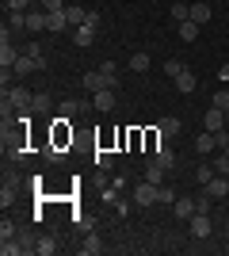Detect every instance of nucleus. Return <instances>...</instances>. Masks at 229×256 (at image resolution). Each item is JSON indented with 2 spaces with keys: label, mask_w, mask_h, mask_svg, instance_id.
<instances>
[{
  "label": "nucleus",
  "mask_w": 229,
  "mask_h": 256,
  "mask_svg": "<svg viewBox=\"0 0 229 256\" xmlns=\"http://www.w3.org/2000/svg\"><path fill=\"white\" fill-rule=\"evenodd\" d=\"M15 62H19V50L8 46V42H0V69H11Z\"/></svg>",
  "instance_id": "nucleus-13"
},
{
  "label": "nucleus",
  "mask_w": 229,
  "mask_h": 256,
  "mask_svg": "<svg viewBox=\"0 0 229 256\" xmlns=\"http://www.w3.org/2000/svg\"><path fill=\"white\" fill-rule=\"evenodd\" d=\"M214 176H218V168H214V164H199V168H195V180H199V184H210Z\"/></svg>",
  "instance_id": "nucleus-22"
},
{
  "label": "nucleus",
  "mask_w": 229,
  "mask_h": 256,
  "mask_svg": "<svg viewBox=\"0 0 229 256\" xmlns=\"http://www.w3.org/2000/svg\"><path fill=\"white\" fill-rule=\"evenodd\" d=\"M80 84H84L88 92H92V96H96V92H103V88H107V84H103V76H99V73H84V80H80Z\"/></svg>",
  "instance_id": "nucleus-18"
},
{
  "label": "nucleus",
  "mask_w": 229,
  "mask_h": 256,
  "mask_svg": "<svg viewBox=\"0 0 229 256\" xmlns=\"http://www.w3.org/2000/svg\"><path fill=\"white\" fill-rule=\"evenodd\" d=\"M203 126H207L210 134H218V130H226V111H218V107H210L207 115H203Z\"/></svg>",
  "instance_id": "nucleus-5"
},
{
  "label": "nucleus",
  "mask_w": 229,
  "mask_h": 256,
  "mask_svg": "<svg viewBox=\"0 0 229 256\" xmlns=\"http://www.w3.org/2000/svg\"><path fill=\"white\" fill-rule=\"evenodd\" d=\"M226 126H229V111H226Z\"/></svg>",
  "instance_id": "nucleus-41"
},
{
  "label": "nucleus",
  "mask_w": 229,
  "mask_h": 256,
  "mask_svg": "<svg viewBox=\"0 0 229 256\" xmlns=\"http://www.w3.org/2000/svg\"><path fill=\"white\" fill-rule=\"evenodd\" d=\"M8 4V12H23V8H31V0H4Z\"/></svg>",
  "instance_id": "nucleus-38"
},
{
  "label": "nucleus",
  "mask_w": 229,
  "mask_h": 256,
  "mask_svg": "<svg viewBox=\"0 0 229 256\" xmlns=\"http://www.w3.org/2000/svg\"><path fill=\"white\" fill-rule=\"evenodd\" d=\"M99 76H103V84H107L111 92L119 88V65L115 62H99Z\"/></svg>",
  "instance_id": "nucleus-8"
},
{
  "label": "nucleus",
  "mask_w": 229,
  "mask_h": 256,
  "mask_svg": "<svg viewBox=\"0 0 229 256\" xmlns=\"http://www.w3.org/2000/svg\"><path fill=\"white\" fill-rule=\"evenodd\" d=\"M145 180L161 188V180H164V168H161V164H157V160H149V168H145Z\"/></svg>",
  "instance_id": "nucleus-23"
},
{
  "label": "nucleus",
  "mask_w": 229,
  "mask_h": 256,
  "mask_svg": "<svg viewBox=\"0 0 229 256\" xmlns=\"http://www.w3.org/2000/svg\"><path fill=\"white\" fill-rule=\"evenodd\" d=\"M4 96H8V104L15 107V111H34V96L31 92H27V88H8V92H4Z\"/></svg>",
  "instance_id": "nucleus-2"
},
{
  "label": "nucleus",
  "mask_w": 229,
  "mask_h": 256,
  "mask_svg": "<svg viewBox=\"0 0 229 256\" xmlns=\"http://www.w3.org/2000/svg\"><path fill=\"white\" fill-rule=\"evenodd\" d=\"M172 20H176V23L191 20V4H172Z\"/></svg>",
  "instance_id": "nucleus-27"
},
{
  "label": "nucleus",
  "mask_w": 229,
  "mask_h": 256,
  "mask_svg": "<svg viewBox=\"0 0 229 256\" xmlns=\"http://www.w3.org/2000/svg\"><path fill=\"white\" fill-rule=\"evenodd\" d=\"M11 237H15V226L4 222V226H0V241H11Z\"/></svg>",
  "instance_id": "nucleus-40"
},
{
  "label": "nucleus",
  "mask_w": 229,
  "mask_h": 256,
  "mask_svg": "<svg viewBox=\"0 0 229 256\" xmlns=\"http://www.w3.org/2000/svg\"><path fill=\"white\" fill-rule=\"evenodd\" d=\"M0 252H4V256H15V252H23V245H15V237H11V241L0 245Z\"/></svg>",
  "instance_id": "nucleus-32"
},
{
  "label": "nucleus",
  "mask_w": 229,
  "mask_h": 256,
  "mask_svg": "<svg viewBox=\"0 0 229 256\" xmlns=\"http://www.w3.org/2000/svg\"><path fill=\"white\" fill-rule=\"evenodd\" d=\"M153 160H157V164H161L164 172H168V168H176V153L168 150V142H161V146L153 150Z\"/></svg>",
  "instance_id": "nucleus-7"
},
{
  "label": "nucleus",
  "mask_w": 229,
  "mask_h": 256,
  "mask_svg": "<svg viewBox=\"0 0 229 256\" xmlns=\"http://www.w3.org/2000/svg\"><path fill=\"white\" fill-rule=\"evenodd\" d=\"M15 192H19V176H8V180H4V192H0V206L15 203Z\"/></svg>",
  "instance_id": "nucleus-12"
},
{
  "label": "nucleus",
  "mask_w": 229,
  "mask_h": 256,
  "mask_svg": "<svg viewBox=\"0 0 229 256\" xmlns=\"http://www.w3.org/2000/svg\"><path fill=\"white\" fill-rule=\"evenodd\" d=\"M111 160H115L111 153H103V150L96 153V164H99V172H107V168H111Z\"/></svg>",
  "instance_id": "nucleus-33"
},
{
  "label": "nucleus",
  "mask_w": 229,
  "mask_h": 256,
  "mask_svg": "<svg viewBox=\"0 0 229 256\" xmlns=\"http://www.w3.org/2000/svg\"><path fill=\"white\" fill-rule=\"evenodd\" d=\"M38 4H42V12H65L69 8L65 0H38Z\"/></svg>",
  "instance_id": "nucleus-29"
},
{
  "label": "nucleus",
  "mask_w": 229,
  "mask_h": 256,
  "mask_svg": "<svg viewBox=\"0 0 229 256\" xmlns=\"http://www.w3.org/2000/svg\"><path fill=\"white\" fill-rule=\"evenodd\" d=\"M195 150H199V153H207V157H210V153L218 150V134H210V130H203V134L195 138Z\"/></svg>",
  "instance_id": "nucleus-11"
},
{
  "label": "nucleus",
  "mask_w": 229,
  "mask_h": 256,
  "mask_svg": "<svg viewBox=\"0 0 229 256\" xmlns=\"http://www.w3.org/2000/svg\"><path fill=\"white\" fill-rule=\"evenodd\" d=\"M84 252H88V256L103 252V245H99V237H88V241H84Z\"/></svg>",
  "instance_id": "nucleus-31"
},
{
  "label": "nucleus",
  "mask_w": 229,
  "mask_h": 256,
  "mask_svg": "<svg viewBox=\"0 0 229 256\" xmlns=\"http://www.w3.org/2000/svg\"><path fill=\"white\" fill-rule=\"evenodd\" d=\"M157 134H161V142H168V138H176V134H180V118H161V122H157Z\"/></svg>",
  "instance_id": "nucleus-10"
},
{
  "label": "nucleus",
  "mask_w": 229,
  "mask_h": 256,
  "mask_svg": "<svg viewBox=\"0 0 229 256\" xmlns=\"http://www.w3.org/2000/svg\"><path fill=\"white\" fill-rule=\"evenodd\" d=\"M203 192H207L210 199H226V195H229V184H226V176L218 172V176H214L210 184H203Z\"/></svg>",
  "instance_id": "nucleus-6"
},
{
  "label": "nucleus",
  "mask_w": 229,
  "mask_h": 256,
  "mask_svg": "<svg viewBox=\"0 0 229 256\" xmlns=\"http://www.w3.org/2000/svg\"><path fill=\"white\" fill-rule=\"evenodd\" d=\"M92 104H96V111H111V107H115V92H111V88H103V92H96V96H92Z\"/></svg>",
  "instance_id": "nucleus-16"
},
{
  "label": "nucleus",
  "mask_w": 229,
  "mask_h": 256,
  "mask_svg": "<svg viewBox=\"0 0 229 256\" xmlns=\"http://www.w3.org/2000/svg\"><path fill=\"white\" fill-rule=\"evenodd\" d=\"M134 203L138 206H153V203H161V188L157 184H134Z\"/></svg>",
  "instance_id": "nucleus-1"
},
{
  "label": "nucleus",
  "mask_w": 229,
  "mask_h": 256,
  "mask_svg": "<svg viewBox=\"0 0 229 256\" xmlns=\"http://www.w3.org/2000/svg\"><path fill=\"white\" fill-rule=\"evenodd\" d=\"M172 210H176V218L191 222V214H195V199H191V195H180V199L172 203Z\"/></svg>",
  "instance_id": "nucleus-9"
},
{
  "label": "nucleus",
  "mask_w": 229,
  "mask_h": 256,
  "mask_svg": "<svg viewBox=\"0 0 229 256\" xmlns=\"http://www.w3.org/2000/svg\"><path fill=\"white\" fill-rule=\"evenodd\" d=\"M149 54H134V58H130V69H134V73H145V69H149Z\"/></svg>",
  "instance_id": "nucleus-24"
},
{
  "label": "nucleus",
  "mask_w": 229,
  "mask_h": 256,
  "mask_svg": "<svg viewBox=\"0 0 229 256\" xmlns=\"http://www.w3.org/2000/svg\"><path fill=\"white\" fill-rule=\"evenodd\" d=\"M210 203H214V199H210V195L203 192V195L195 199V214H210Z\"/></svg>",
  "instance_id": "nucleus-28"
},
{
  "label": "nucleus",
  "mask_w": 229,
  "mask_h": 256,
  "mask_svg": "<svg viewBox=\"0 0 229 256\" xmlns=\"http://www.w3.org/2000/svg\"><path fill=\"white\" fill-rule=\"evenodd\" d=\"M176 31H180L184 42H195V38H199V23L195 20H184V23H176Z\"/></svg>",
  "instance_id": "nucleus-15"
},
{
  "label": "nucleus",
  "mask_w": 229,
  "mask_h": 256,
  "mask_svg": "<svg viewBox=\"0 0 229 256\" xmlns=\"http://www.w3.org/2000/svg\"><path fill=\"white\" fill-rule=\"evenodd\" d=\"M210 234H214L210 214H191V237H210Z\"/></svg>",
  "instance_id": "nucleus-3"
},
{
  "label": "nucleus",
  "mask_w": 229,
  "mask_h": 256,
  "mask_svg": "<svg viewBox=\"0 0 229 256\" xmlns=\"http://www.w3.org/2000/svg\"><path fill=\"white\" fill-rule=\"evenodd\" d=\"M34 252L54 256V252H57V241H54V237H38V241H34Z\"/></svg>",
  "instance_id": "nucleus-21"
},
{
  "label": "nucleus",
  "mask_w": 229,
  "mask_h": 256,
  "mask_svg": "<svg viewBox=\"0 0 229 256\" xmlns=\"http://www.w3.org/2000/svg\"><path fill=\"white\" fill-rule=\"evenodd\" d=\"M34 69H42V62L31 58V54H19V62L11 65V73H15V76H27V73H34Z\"/></svg>",
  "instance_id": "nucleus-4"
},
{
  "label": "nucleus",
  "mask_w": 229,
  "mask_h": 256,
  "mask_svg": "<svg viewBox=\"0 0 229 256\" xmlns=\"http://www.w3.org/2000/svg\"><path fill=\"white\" fill-rule=\"evenodd\" d=\"M65 20H69V27H80V23L88 20V12L76 8V4H69V8H65Z\"/></svg>",
  "instance_id": "nucleus-20"
},
{
  "label": "nucleus",
  "mask_w": 229,
  "mask_h": 256,
  "mask_svg": "<svg viewBox=\"0 0 229 256\" xmlns=\"http://www.w3.org/2000/svg\"><path fill=\"white\" fill-rule=\"evenodd\" d=\"M214 168H218L222 176H229V157H226V153H218V160H214Z\"/></svg>",
  "instance_id": "nucleus-36"
},
{
  "label": "nucleus",
  "mask_w": 229,
  "mask_h": 256,
  "mask_svg": "<svg viewBox=\"0 0 229 256\" xmlns=\"http://www.w3.org/2000/svg\"><path fill=\"white\" fill-rule=\"evenodd\" d=\"M84 111H88V104H84V100H65V104H61V115H84Z\"/></svg>",
  "instance_id": "nucleus-19"
},
{
  "label": "nucleus",
  "mask_w": 229,
  "mask_h": 256,
  "mask_svg": "<svg viewBox=\"0 0 229 256\" xmlns=\"http://www.w3.org/2000/svg\"><path fill=\"white\" fill-rule=\"evenodd\" d=\"M69 20H65V12H50V31H65Z\"/></svg>",
  "instance_id": "nucleus-25"
},
{
  "label": "nucleus",
  "mask_w": 229,
  "mask_h": 256,
  "mask_svg": "<svg viewBox=\"0 0 229 256\" xmlns=\"http://www.w3.org/2000/svg\"><path fill=\"white\" fill-rule=\"evenodd\" d=\"M34 111H50V96H46V92L34 96Z\"/></svg>",
  "instance_id": "nucleus-34"
},
{
  "label": "nucleus",
  "mask_w": 229,
  "mask_h": 256,
  "mask_svg": "<svg viewBox=\"0 0 229 256\" xmlns=\"http://www.w3.org/2000/svg\"><path fill=\"white\" fill-rule=\"evenodd\" d=\"M210 107H218V111H229V92H214V104Z\"/></svg>",
  "instance_id": "nucleus-30"
},
{
  "label": "nucleus",
  "mask_w": 229,
  "mask_h": 256,
  "mask_svg": "<svg viewBox=\"0 0 229 256\" xmlns=\"http://www.w3.org/2000/svg\"><path fill=\"white\" fill-rule=\"evenodd\" d=\"M8 27H11V31H27V16H23V12H11V16H8Z\"/></svg>",
  "instance_id": "nucleus-26"
},
{
  "label": "nucleus",
  "mask_w": 229,
  "mask_h": 256,
  "mask_svg": "<svg viewBox=\"0 0 229 256\" xmlns=\"http://www.w3.org/2000/svg\"><path fill=\"white\" fill-rule=\"evenodd\" d=\"M176 199H180V195H176V192H172V188H164V184H161V203H168V206H172V203H176Z\"/></svg>",
  "instance_id": "nucleus-35"
},
{
  "label": "nucleus",
  "mask_w": 229,
  "mask_h": 256,
  "mask_svg": "<svg viewBox=\"0 0 229 256\" xmlns=\"http://www.w3.org/2000/svg\"><path fill=\"white\" fill-rule=\"evenodd\" d=\"M103 203H119V184H111L107 192H103Z\"/></svg>",
  "instance_id": "nucleus-37"
},
{
  "label": "nucleus",
  "mask_w": 229,
  "mask_h": 256,
  "mask_svg": "<svg viewBox=\"0 0 229 256\" xmlns=\"http://www.w3.org/2000/svg\"><path fill=\"white\" fill-rule=\"evenodd\" d=\"M191 20H195L199 27H203V23L210 20V4H203V0H195V4H191Z\"/></svg>",
  "instance_id": "nucleus-17"
},
{
  "label": "nucleus",
  "mask_w": 229,
  "mask_h": 256,
  "mask_svg": "<svg viewBox=\"0 0 229 256\" xmlns=\"http://www.w3.org/2000/svg\"><path fill=\"white\" fill-rule=\"evenodd\" d=\"M195 84H199V80H195V73H187V69H184L180 76H176V92H184V96H191V92H195Z\"/></svg>",
  "instance_id": "nucleus-14"
},
{
  "label": "nucleus",
  "mask_w": 229,
  "mask_h": 256,
  "mask_svg": "<svg viewBox=\"0 0 229 256\" xmlns=\"http://www.w3.org/2000/svg\"><path fill=\"white\" fill-rule=\"evenodd\" d=\"M164 73H168V76H180V73H184V65H180V62H164Z\"/></svg>",
  "instance_id": "nucleus-39"
}]
</instances>
